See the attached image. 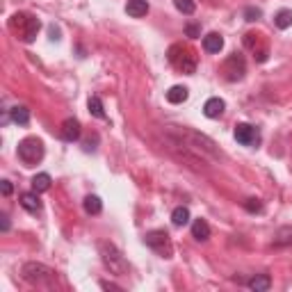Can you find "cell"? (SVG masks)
Masks as SVG:
<instances>
[{"label": "cell", "mask_w": 292, "mask_h": 292, "mask_svg": "<svg viewBox=\"0 0 292 292\" xmlns=\"http://www.w3.org/2000/svg\"><path fill=\"white\" fill-rule=\"evenodd\" d=\"M16 151H18V160H21L25 167H34L44 160V144H42V140H37V137L23 140Z\"/></svg>", "instance_id": "obj_1"}, {"label": "cell", "mask_w": 292, "mask_h": 292, "mask_svg": "<svg viewBox=\"0 0 292 292\" xmlns=\"http://www.w3.org/2000/svg\"><path fill=\"white\" fill-rule=\"evenodd\" d=\"M169 62L176 66L178 71H183V73H194V69H197V60H194V55L189 53L187 48H183V46H171L169 48Z\"/></svg>", "instance_id": "obj_2"}, {"label": "cell", "mask_w": 292, "mask_h": 292, "mask_svg": "<svg viewBox=\"0 0 292 292\" xmlns=\"http://www.w3.org/2000/svg\"><path fill=\"white\" fill-rule=\"evenodd\" d=\"M144 242H146L153 251H158L162 258H171L173 247H171V240H169L167 230H151V233H146Z\"/></svg>", "instance_id": "obj_3"}, {"label": "cell", "mask_w": 292, "mask_h": 292, "mask_svg": "<svg viewBox=\"0 0 292 292\" xmlns=\"http://www.w3.org/2000/svg\"><path fill=\"white\" fill-rule=\"evenodd\" d=\"M101 254H103V263L112 271H116V274H124V271H126V260H124V256L116 251L114 244L103 242V244H101Z\"/></svg>", "instance_id": "obj_4"}, {"label": "cell", "mask_w": 292, "mask_h": 292, "mask_svg": "<svg viewBox=\"0 0 292 292\" xmlns=\"http://www.w3.org/2000/svg\"><path fill=\"white\" fill-rule=\"evenodd\" d=\"M23 274H25V279L30 281V283H37V285H44V281L46 279H53L55 276V271L53 269H48L46 265H39V263H28L23 267Z\"/></svg>", "instance_id": "obj_5"}, {"label": "cell", "mask_w": 292, "mask_h": 292, "mask_svg": "<svg viewBox=\"0 0 292 292\" xmlns=\"http://www.w3.org/2000/svg\"><path fill=\"white\" fill-rule=\"evenodd\" d=\"M14 23L21 25V37L25 42H32L39 32V21L34 16H28V14H16L14 16Z\"/></svg>", "instance_id": "obj_6"}, {"label": "cell", "mask_w": 292, "mask_h": 292, "mask_svg": "<svg viewBox=\"0 0 292 292\" xmlns=\"http://www.w3.org/2000/svg\"><path fill=\"white\" fill-rule=\"evenodd\" d=\"M233 135L242 146H254V144H258V140H260L258 130H256L254 126H249V124H238L235 126V130H233Z\"/></svg>", "instance_id": "obj_7"}, {"label": "cell", "mask_w": 292, "mask_h": 292, "mask_svg": "<svg viewBox=\"0 0 292 292\" xmlns=\"http://www.w3.org/2000/svg\"><path fill=\"white\" fill-rule=\"evenodd\" d=\"M224 110H226V103H224L219 96H212V99H208L206 105H203V114H206L208 119H217V116H222Z\"/></svg>", "instance_id": "obj_8"}, {"label": "cell", "mask_w": 292, "mask_h": 292, "mask_svg": "<svg viewBox=\"0 0 292 292\" xmlns=\"http://www.w3.org/2000/svg\"><path fill=\"white\" fill-rule=\"evenodd\" d=\"M37 194L39 192H25V194H21V206L28 210V212H32V215L42 212V199H39Z\"/></svg>", "instance_id": "obj_9"}, {"label": "cell", "mask_w": 292, "mask_h": 292, "mask_svg": "<svg viewBox=\"0 0 292 292\" xmlns=\"http://www.w3.org/2000/svg\"><path fill=\"white\" fill-rule=\"evenodd\" d=\"M62 137L66 142L80 140V121L78 119H66L62 124Z\"/></svg>", "instance_id": "obj_10"}, {"label": "cell", "mask_w": 292, "mask_h": 292, "mask_svg": "<svg viewBox=\"0 0 292 292\" xmlns=\"http://www.w3.org/2000/svg\"><path fill=\"white\" fill-rule=\"evenodd\" d=\"M126 12H128V16H132V18H142L148 14V3L146 0H128Z\"/></svg>", "instance_id": "obj_11"}, {"label": "cell", "mask_w": 292, "mask_h": 292, "mask_svg": "<svg viewBox=\"0 0 292 292\" xmlns=\"http://www.w3.org/2000/svg\"><path fill=\"white\" fill-rule=\"evenodd\" d=\"M224 48V37L217 32H210L203 37V50L206 53H219V50Z\"/></svg>", "instance_id": "obj_12"}, {"label": "cell", "mask_w": 292, "mask_h": 292, "mask_svg": "<svg viewBox=\"0 0 292 292\" xmlns=\"http://www.w3.org/2000/svg\"><path fill=\"white\" fill-rule=\"evenodd\" d=\"M192 235L199 240V242H206L210 238V226L206 219H194L192 222Z\"/></svg>", "instance_id": "obj_13"}, {"label": "cell", "mask_w": 292, "mask_h": 292, "mask_svg": "<svg viewBox=\"0 0 292 292\" xmlns=\"http://www.w3.org/2000/svg\"><path fill=\"white\" fill-rule=\"evenodd\" d=\"M167 101H169L171 105H178V103H183V101H187V87L173 85L171 89L167 91Z\"/></svg>", "instance_id": "obj_14"}, {"label": "cell", "mask_w": 292, "mask_h": 292, "mask_svg": "<svg viewBox=\"0 0 292 292\" xmlns=\"http://www.w3.org/2000/svg\"><path fill=\"white\" fill-rule=\"evenodd\" d=\"M9 116H12V121H14L16 126H28V124H30V110H28V107H23V105L12 107Z\"/></svg>", "instance_id": "obj_15"}, {"label": "cell", "mask_w": 292, "mask_h": 292, "mask_svg": "<svg viewBox=\"0 0 292 292\" xmlns=\"http://www.w3.org/2000/svg\"><path fill=\"white\" fill-rule=\"evenodd\" d=\"M171 224H173V226H178V228L187 226V224H189V210L185 206H178L171 212Z\"/></svg>", "instance_id": "obj_16"}, {"label": "cell", "mask_w": 292, "mask_h": 292, "mask_svg": "<svg viewBox=\"0 0 292 292\" xmlns=\"http://www.w3.org/2000/svg\"><path fill=\"white\" fill-rule=\"evenodd\" d=\"M269 285H271V279H269L267 274H256L254 279L249 281V288H251V290H256V292L269 290Z\"/></svg>", "instance_id": "obj_17"}, {"label": "cell", "mask_w": 292, "mask_h": 292, "mask_svg": "<svg viewBox=\"0 0 292 292\" xmlns=\"http://www.w3.org/2000/svg\"><path fill=\"white\" fill-rule=\"evenodd\" d=\"M274 244L276 247H288V244H292V226H283V228L276 230Z\"/></svg>", "instance_id": "obj_18"}, {"label": "cell", "mask_w": 292, "mask_h": 292, "mask_svg": "<svg viewBox=\"0 0 292 292\" xmlns=\"http://www.w3.org/2000/svg\"><path fill=\"white\" fill-rule=\"evenodd\" d=\"M274 23L279 30H288L292 25V9H281V12H276Z\"/></svg>", "instance_id": "obj_19"}, {"label": "cell", "mask_w": 292, "mask_h": 292, "mask_svg": "<svg viewBox=\"0 0 292 292\" xmlns=\"http://www.w3.org/2000/svg\"><path fill=\"white\" fill-rule=\"evenodd\" d=\"M101 210H103V201H101L99 197H94V194H89V197L85 199V212L87 215H99Z\"/></svg>", "instance_id": "obj_20"}, {"label": "cell", "mask_w": 292, "mask_h": 292, "mask_svg": "<svg viewBox=\"0 0 292 292\" xmlns=\"http://www.w3.org/2000/svg\"><path fill=\"white\" fill-rule=\"evenodd\" d=\"M87 107H89V112L96 116V119H105V107H103V103H101L99 96H91Z\"/></svg>", "instance_id": "obj_21"}, {"label": "cell", "mask_w": 292, "mask_h": 292, "mask_svg": "<svg viewBox=\"0 0 292 292\" xmlns=\"http://www.w3.org/2000/svg\"><path fill=\"white\" fill-rule=\"evenodd\" d=\"M32 189L34 192H46V189H50V176L48 173H37V176L32 178Z\"/></svg>", "instance_id": "obj_22"}, {"label": "cell", "mask_w": 292, "mask_h": 292, "mask_svg": "<svg viewBox=\"0 0 292 292\" xmlns=\"http://www.w3.org/2000/svg\"><path fill=\"white\" fill-rule=\"evenodd\" d=\"M173 7H176L181 14H185V16H189V14H194L197 5H194V0H173Z\"/></svg>", "instance_id": "obj_23"}, {"label": "cell", "mask_w": 292, "mask_h": 292, "mask_svg": "<svg viewBox=\"0 0 292 292\" xmlns=\"http://www.w3.org/2000/svg\"><path fill=\"white\" fill-rule=\"evenodd\" d=\"M260 16H263V12H260L258 7H247L244 9V18H247V21H258Z\"/></svg>", "instance_id": "obj_24"}, {"label": "cell", "mask_w": 292, "mask_h": 292, "mask_svg": "<svg viewBox=\"0 0 292 292\" xmlns=\"http://www.w3.org/2000/svg\"><path fill=\"white\" fill-rule=\"evenodd\" d=\"M247 210H249V212H260V210H263V206H260L256 199H249V201H247Z\"/></svg>", "instance_id": "obj_25"}, {"label": "cell", "mask_w": 292, "mask_h": 292, "mask_svg": "<svg viewBox=\"0 0 292 292\" xmlns=\"http://www.w3.org/2000/svg\"><path fill=\"white\" fill-rule=\"evenodd\" d=\"M201 34V30H199V25H187V37H199Z\"/></svg>", "instance_id": "obj_26"}, {"label": "cell", "mask_w": 292, "mask_h": 292, "mask_svg": "<svg viewBox=\"0 0 292 292\" xmlns=\"http://www.w3.org/2000/svg\"><path fill=\"white\" fill-rule=\"evenodd\" d=\"M0 189H3L5 197H9V194H12V183H9V181H3V183H0Z\"/></svg>", "instance_id": "obj_27"}, {"label": "cell", "mask_w": 292, "mask_h": 292, "mask_svg": "<svg viewBox=\"0 0 292 292\" xmlns=\"http://www.w3.org/2000/svg\"><path fill=\"white\" fill-rule=\"evenodd\" d=\"M0 219H3V230H7L9 228V217H7V215H3Z\"/></svg>", "instance_id": "obj_28"}]
</instances>
